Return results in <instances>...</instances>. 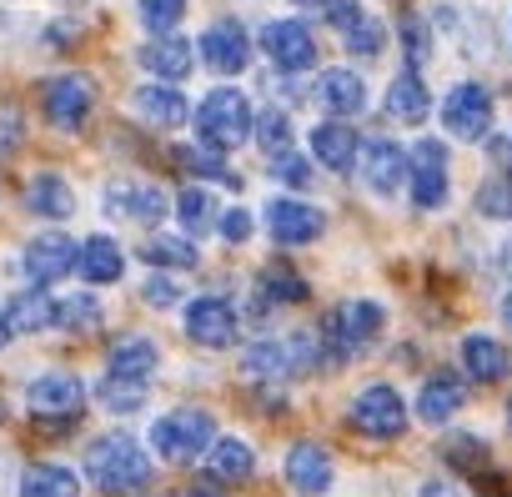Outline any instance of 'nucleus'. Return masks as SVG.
Here are the masks:
<instances>
[{"instance_id":"obj_1","label":"nucleus","mask_w":512,"mask_h":497,"mask_svg":"<svg viewBox=\"0 0 512 497\" xmlns=\"http://www.w3.org/2000/svg\"><path fill=\"white\" fill-rule=\"evenodd\" d=\"M81 467H86V482L101 487L106 497L141 492V487L151 482V457H146V447H141L131 432H121V427H116V432H101V437L86 447Z\"/></svg>"},{"instance_id":"obj_2","label":"nucleus","mask_w":512,"mask_h":497,"mask_svg":"<svg viewBox=\"0 0 512 497\" xmlns=\"http://www.w3.org/2000/svg\"><path fill=\"white\" fill-rule=\"evenodd\" d=\"M382 322H387V312H382V302H372V297H352V302H342L337 312H327L322 327H317V337H322V342H317L322 367H337V362L357 357L367 342H377Z\"/></svg>"},{"instance_id":"obj_3","label":"nucleus","mask_w":512,"mask_h":497,"mask_svg":"<svg viewBox=\"0 0 512 497\" xmlns=\"http://www.w3.org/2000/svg\"><path fill=\"white\" fill-rule=\"evenodd\" d=\"M196 141L206 146V151H236L241 141H251V131H256V111H251V96L246 91H231V86H216L211 96H201V106H196Z\"/></svg>"},{"instance_id":"obj_4","label":"nucleus","mask_w":512,"mask_h":497,"mask_svg":"<svg viewBox=\"0 0 512 497\" xmlns=\"http://www.w3.org/2000/svg\"><path fill=\"white\" fill-rule=\"evenodd\" d=\"M322 367V352L312 332H287V337H262L241 352V372L256 382H297Z\"/></svg>"},{"instance_id":"obj_5","label":"nucleus","mask_w":512,"mask_h":497,"mask_svg":"<svg viewBox=\"0 0 512 497\" xmlns=\"http://www.w3.org/2000/svg\"><path fill=\"white\" fill-rule=\"evenodd\" d=\"M146 437H151V452L161 462H196L216 442V417L201 407H176V412H161Z\"/></svg>"},{"instance_id":"obj_6","label":"nucleus","mask_w":512,"mask_h":497,"mask_svg":"<svg viewBox=\"0 0 512 497\" xmlns=\"http://www.w3.org/2000/svg\"><path fill=\"white\" fill-rule=\"evenodd\" d=\"M96 81L86 71H66V76H51L46 91H41V106H46V121L61 126V131H81L96 111Z\"/></svg>"},{"instance_id":"obj_7","label":"nucleus","mask_w":512,"mask_h":497,"mask_svg":"<svg viewBox=\"0 0 512 497\" xmlns=\"http://www.w3.org/2000/svg\"><path fill=\"white\" fill-rule=\"evenodd\" d=\"M442 131L457 141H487L492 136V96L477 81H462L442 96Z\"/></svg>"},{"instance_id":"obj_8","label":"nucleus","mask_w":512,"mask_h":497,"mask_svg":"<svg viewBox=\"0 0 512 497\" xmlns=\"http://www.w3.org/2000/svg\"><path fill=\"white\" fill-rule=\"evenodd\" d=\"M352 427L367 432V437H402L407 432V402L392 382H372L352 397Z\"/></svg>"},{"instance_id":"obj_9","label":"nucleus","mask_w":512,"mask_h":497,"mask_svg":"<svg viewBox=\"0 0 512 497\" xmlns=\"http://www.w3.org/2000/svg\"><path fill=\"white\" fill-rule=\"evenodd\" d=\"M76 257H81V246H76L71 236L41 231V236L26 241V252H21V277H26L31 287H51V282H61V277L76 272Z\"/></svg>"},{"instance_id":"obj_10","label":"nucleus","mask_w":512,"mask_h":497,"mask_svg":"<svg viewBox=\"0 0 512 497\" xmlns=\"http://www.w3.org/2000/svg\"><path fill=\"white\" fill-rule=\"evenodd\" d=\"M186 337H191L196 347H206V352H226V347L241 337V317H236V307H231L226 297H216V292L191 297V307H186Z\"/></svg>"},{"instance_id":"obj_11","label":"nucleus","mask_w":512,"mask_h":497,"mask_svg":"<svg viewBox=\"0 0 512 497\" xmlns=\"http://www.w3.org/2000/svg\"><path fill=\"white\" fill-rule=\"evenodd\" d=\"M407 191L417 201V211H437L447 206L452 186H447V151L442 141H417L407 156Z\"/></svg>"},{"instance_id":"obj_12","label":"nucleus","mask_w":512,"mask_h":497,"mask_svg":"<svg viewBox=\"0 0 512 497\" xmlns=\"http://www.w3.org/2000/svg\"><path fill=\"white\" fill-rule=\"evenodd\" d=\"M196 56H201V66H211L216 76H241L246 61H251V36L241 31V21H216V26L201 31Z\"/></svg>"},{"instance_id":"obj_13","label":"nucleus","mask_w":512,"mask_h":497,"mask_svg":"<svg viewBox=\"0 0 512 497\" xmlns=\"http://www.w3.org/2000/svg\"><path fill=\"white\" fill-rule=\"evenodd\" d=\"M322 226H327V216L297 196H272V206H267V231L277 246H312L322 236Z\"/></svg>"},{"instance_id":"obj_14","label":"nucleus","mask_w":512,"mask_h":497,"mask_svg":"<svg viewBox=\"0 0 512 497\" xmlns=\"http://www.w3.org/2000/svg\"><path fill=\"white\" fill-rule=\"evenodd\" d=\"M101 206H106L111 221H141V226H156V221H166V211H171L166 191H161V186H146V181L106 186Z\"/></svg>"},{"instance_id":"obj_15","label":"nucleus","mask_w":512,"mask_h":497,"mask_svg":"<svg viewBox=\"0 0 512 497\" xmlns=\"http://www.w3.org/2000/svg\"><path fill=\"white\" fill-rule=\"evenodd\" d=\"M262 51L277 71H307L317 61V41L302 21H267L262 26Z\"/></svg>"},{"instance_id":"obj_16","label":"nucleus","mask_w":512,"mask_h":497,"mask_svg":"<svg viewBox=\"0 0 512 497\" xmlns=\"http://www.w3.org/2000/svg\"><path fill=\"white\" fill-rule=\"evenodd\" d=\"M26 407L36 417H76L86 407V382L71 372H46L26 387Z\"/></svg>"},{"instance_id":"obj_17","label":"nucleus","mask_w":512,"mask_h":497,"mask_svg":"<svg viewBox=\"0 0 512 497\" xmlns=\"http://www.w3.org/2000/svg\"><path fill=\"white\" fill-rule=\"evenodd\" d=\"M362 181H367L372 196H397V191L407 186V151H402L397 141L372 136V141L362 146Z\"/></svg>"},{"instance_id":"obj_18","label":"nucleus","mask_w":512,"mask_h":497,"mask_svg":"<svg viewBox=\"0 0 512 497\" xmlns=\"http://www.w3.org/2000/svg\"><path fill=\"white\" fill-rule=\"evenodd\" d=\"M312 101H317L332 121L362 116V111H367V81H362L357 71H322L317 86H312Z\"/></svg>"},{"instance_id":"obj_19","label":"nucleus","mask_w":512,"mask_h":497,"mask_svg":"<svg viewBox=\"0 0 512 497\" xmlns=\"http://www.w3.org/2000/svg\"><path fill=\"white\" fill-rule=\"evenodd\" d=\"M287 482L302 492V497H322L332 487V452L322 442H292L287 447Z\"/></svg>"},{"instance_id":"obj_20","label":"nucleus","mask_w":512,"mask_h":497,"mask_svg":"<svg viewBox=\"0 0 512 497\" xmlns=\"http://www.w3.org/2000/svg\"><path fill=\"white\" fill-rule=\"evenodd\" d=\"M0 322H6L11 337H36V332H51L56 327V297L46 287H31V292H16L6 307H0Z\"/></svg>"},{"instance_id":"obj_21","label":"nucleus","mask_w":512,"mask_h":497,"mask_svg":"<svg viewBox=\"0 0 512 497\" xmlns=\"http://www.w3.org/2000/svg\"><path fill=\"white\" fill-rule=\"evenodd\" d=\"M462 372L472 377V382H507V372H512V357H507V347L492 337V332H467L462 337Z\"/></svg>"},{"instance_id":"obj_22","label":"nucleus","mask_w":512,"mask_h":497,"mask_svg":"<svg viewBox=\"0 0 512 497\" xmlns=\"http://www.w3.org/2000/svg\"><path fill=\"white\" fill-rule=\"evenodd\" d=\"M26 211L41 216V221H66L76 211V191L61 171H36L26 181Z\"/></svg>"},{"instance_id":"obj_23","label":"nucleus","mask_w":512,"mask_h":497,"mask_svg":"<svg viewBox=\"0 0 512 497\" xmlns=\"http://www.w3.org/2000/svg\"><path fill=\"white\" fill-rule=\"evenodd\" d=\"M156 367H161V347L151 337H121L106 352V377H121V382H151Z\"/></svg>"},{"instance_id":"obj_24","label":"nucleus","mask_w":512,"mask_h":497,"mask_svg":"<svg viewBox=\"0 0 512 497\" xmlns=\"http://www.w3.org/2000/svg\"><path fill=\"white\" fill-rule=\"evenodd\" d=\"M312 156H317L327 171H352L357 156H362V136H357L347 121H317V131H312Z\"/></svg>"},{"instance_id":"obj_25","label":"nucleus","mask_w":512,"mask_h":497,"mask_svg":"<svg viewBox=\"0 0 512 497\" xmlns=\"http://www.w3.org/2000/svg\"><path fill=\"white\" fill-rule=\"evenodd\" d=\"M76 272H81L91 287H111V282H121V272H126L121 241H116V236H86V241H81V257H76Z\"/></svg>"},{"instance_id":"obj_26","label":"nucleus","mask_w":512,"mask_h":497,"mask_svg":"<svg viewBox=\"0 0 512 497\" xmlns=\"http://www.w3.org/2000/svg\"><path fill=\"white\" fill-rule=\"evenodd\" d=\"M251 317H267L277 307H292V302H307V282L292 272V267H267L256 277V292H251Z\"/></svg>"},{"instance_id":"obj_27","label":"nucleus","mask_w":512,"mask_h":497,"mask_svg":"<svg viewBox=\"0 0 512 497\" xmlns=\"http://www.w3.org/2000/svg\"><path fill=\"white\" fill-rule=\"evenodd\" d=\"M462 402H467V387H462L452 372H437V377H427V382H422L417 417H422V422H432V427H442V422H452V417L462 412Z\"/></svg>"},{"instance_id":"obj_28","label":"nucleus","mask_w":512,"mask_h":497,"mask_svg":"<svg viewBox=\"0 0 512 497\" xmlns=\"http://www.w3.org/2000/svg\"><path fill=\"white\" fill-rule=\"evenodd\" d=\"M196 56V46H186L181 36H156L146 51H141V66L161 81V86H171V81H181V76H191V61Z\"/></svg>"},{"instance_id":"obj_29","label":"nucleus","mask_w":512,"mask_h":497,"mask_svg":"<svg viewBox=\"0 0 512 497\" xmlns=\"http://www.w3.org/2000/svg\"><path fill=\"white\" fill-rule=\"evenodd\" d=\"M136 111L151 121V126H161V131H176L186 116H191V106H186V96L176 91V86H161V81H151V86H141L136 96Z\"/></svg>"},{"instance_id":"obj_30","label":"nucleus","mask_w":512,"mask_h":497,"mask_svg":"<svg viewBox=\"0 0 512 497\" xmlns=\"http://www.w3.org/2000/svg\"><path fill=\"white\" fill-rule=\"evenodd\" d=\"M256 472V452H251V442H241V437H216L211 442V452H206V477H216V482H246Z\"/></svg>"},{"instance_id":"obj_31","label":"nucleus","mask_w":512,"mask_h":497,"mask_svg":"<svg viewBox=\"0 0 512 497\" xmlns=\"http://www.w3.org/2000/svg\"><path fill=\"white\" fill-rule=\"evenodd\" d=\"M427 111H432V96H427L422 76H417V71H402V76L387 86V116L402 121V126H417V121H427Z\"/></svg>"},{"instance_id":"obj_32","label":"nucleus","mask_w":512,"mask_h":497,"mask_svg":"<svg viewBox=\"0 0 512 497\" xmlns=\"http://www.w3.org/2000/svg\"><path fill=\"white\" fill-rule=\"evenodd\" d=\"M21 497H81V477L61 462H36L21 477Z\"/></svg>"},{"instance_id":"obj_33","label":"nucleus","mask_w":512,"mask_h":497,"mask_svg":"<svg viewBox=\"0 0 512 497\" xmlns=\"http://www.w3.org/2000/svg\"><path fill=\"white\" fill-rule=\"evenodd\" d=\"M176 221H181V231H186V241L191 236H206L221 216H216V201H211V191L206 186H186L181 196H176Z\"/></svg>"},{"instance_id":"obj_34","label":"nucleus","mask_w":512,"mask_h":497,"mask_svg":"<svg viewBox=\"0 0 512 497\" xmlns=\"http://www.w3.org/2000/svg\"><path fill=\"white\" fill-rule=\"evenodd\" d=\"M251 136H256V146H262L272 161H277V156H287V151H292V141H297V131H292V116H287L282 106H272V111H262V116H256V131H251Z\"/></svg>"},{"instance_id":"obj_35","label":"nucleus","mask_w":512,"mask_h":497,"mask_svg":"<svg viewBox=\"0 0 512 497\" xmlns=\"http://www.w3.org/2000/svg\"><path fill=\"white\" fill-rule=\"evenodd\" d=\"M56 327H61V332H96V327H101V302H96L91 292L56 297Z\"/></svg>"},{"instance_id":"obj_36","label":"nucleus","mask_w":512,"mask_h":497,"mask_svg":"<svg viewBox=\"0 0 512 497\" xmlns=\"http://www.w3.org/2000/svg\"><path fill=\"white\" fill-rule=\"evenodd\" d=\"M141 257L161 272V267H176V272H186V267H196V246L186 241V236H151L146 246H141Z\"/></svg>"},{"instance_id":"obj_37","label":"nucleus","mask_w":512,"mask_h":497,"mask_svg":"<svg viewBox=\"0 0 512 497\" xmlns=\"http://www.w3.org/2000/svg\"><path fill=\"white\" fill-rule=\"evenodd\" d=\"M342 46H347L352 56H367V61H372V56H382V51H387V26H382L377 16H367V11H362L352 26H342Z\"/></svg>"},{"instance_id":"obj_38","label":"nucleus","mask_w":512,"mask_h":497,"mask_svg":"<svg viewBox=\"0 0 512 497\" xmlns=\"http://www.w3.org/2000/svg\"><path fill=\"white\" fill-rule=\"evenodd\" d=\"M146 392H151V382H121V377H106V382H101V402H106V412H116V417L141 412V407H146Z\"/></svg>"},{"instance_id":"obj_39","label":"nucleus","mask_w":512,"mask_h":497,"mask_svg":"<svg viewBox=\"0 0 512 497\" xmlns=\"http://www.w3.org/2000/svg\"><path fill=\"white\" fill-rule=\"evenodd\" d=\"M472 201H477L482 221H512V176H492V181H482Z\"/></svg>"},{"instance_id":"obj_40","label":"nucleus","mask_w":512,"mask_h":497,"mask_svg":"<svg viewBox=\"0 0 512 497\" xmlns=\"http://www.w3.org/2000/svg\"><path fill=\"white\" fill-rule=\"evenodd\" d=\"M136 16L151 36H171L186 16V0H136Z\"/></svg>"},{"instance_id":"obj_41","label":"nucleus","mask_w":512,"mask_h":497,"mask_svg":"<svg viewBox=\"0 0 512 497\" xmlns=\"http://www.w3.org/2000/svg\"><path fill=\"white\" fill-rule=\"evenodd\" d=\"M402 51H407V66H412V71L427 66V21H422L417 11L402 16Z\"/></svg>"},{"instance_id":"obj_42","label":"nucleus","mask_w":512,"mask_h":497,"mask_svg":"<svg viewBox=\"0 0 512 497\" xmlns=\"http://www.w3.org/2000/svg\"><path fill=\"white\" fill-rule=\"evenodd\" d=\"M176 161H181L186 171H196V176H211V181H221V186H241V181H236V176L221 166V156H216V151H206V146H201V151H176Z\"/></svg>"},{"instance_id":"obj_43","label":"nucleus","mask_w":512,"mask_h":497,"mask_svg":"<svg viewBox=\"0 0 512 497\" xmlns=\"http://www.w3.org/2000/svg\"><path fill=\"white\" fill-rule=\"evenodd\" d=\"M141 302H146V307H156V312H166V307H176V302H181V282H176V277L151 272V277H146V287H141Z\"/></svg>"},{"instance_id":"obj_44","label":"nucleus","mask_w":512,"mask_h":497,"mask_svg":"<svg viewBox=\"0 0 512 497\" xmlns=\"http://www.w3.org/2000/svg\"><path fill=\"white\" fill-rule=\"evenodd\" d=\"M447 462L482 472V467H487V442H477V437H452V442H447Z\"/></svg>"},{"instance_id":"obj_45","label":"nucleus","mask_w":512,"mask_h":497,"mask_svg":"<svg viewBox=\"0 0 512 497\" xmlns=\"http://www.w3.org/2000/svg\"><path fill=\"white\" fill-rule=\"evenodd\" d=\"M272 171H277V181H282V186H292V191L317 186V181H312V166H307V161H297L292 151H287V156H277V161H272Z\"/></svg>"},{"instance_id":"obj_46","label":"nucleus","mask_w":512,"mask_h":497,"mask_svg":"<svg viewBox=\"0 0 512 497\" xmlns=\"http://www.w3.org/2000/svg\"><path fill=\"white\" fill-rule=\"evenodd\" d=\"M251 221H256V216H251L246 206H231V211H221V221H216V231H221V236H226L231 246H241V241H246V236L256 231Z\"/></svg>"},{"instance_id":"obj_47","label":"nucleus","mask_w":512,"mask_h":497,"mask_svg":"<svg viewBox=\"0 0 512 497\" xmlns=\"http://www.w3.org/2000/svg\"><path fill=\"white\" fill-rule=\"evenodd\" d=\"M16 146H21V116L11 106H0V161H6Z\"/></svg>"},{"instance_id":"obj_48","label":"nucleus","mask_w":512,"mask_h":497,"mask_svg":"<svg viewBox=\"0 0 512 497\" xmlns=\"http://www.w3.org/2000/svg\"><path fill=\"white\" fill-rule=\"evenodd\" d=\"M322 16H327V26H352L357 16H362V6H357V0H322Z\"/></svg>"},{"instance_id":"obj_49","label":"nucleus","mask_w":512,"mask_h":497,"mask_svg":"<svg viewBox=\"0 0 512 497\" xmlns=\"http://www.w3.org/2000/svg\"><path fill=\"white\" fill-rule=\"evenodd\" d=\"M487 146H492V156L512 171V131H507V136H487Z\"/></svg>"},{"instance_id":"obj_50","label":"nucleus","mask_w":512,"mask_h":497,"mask_svg":"<svg viewBox=\"0 0 512 497\" xmlns=\"http://www.w3.org/2000/svg\"><path fill=\"white\" fill-rule=\"evenodd\" d=\"M422 497H457V487H452V482H437V477H432V482H422Z\"/></svg>"},{"instance_id":"obj_51","label":"nucleus","mask_w":512,"mask_h":497,"mask_svg":"<svg viewBox=\"0 0 512 497\" xmlns=\"http://www.w3.org/2000/svg\"><path fill=\"white\" fill-rule=\"evenodd\" d=\"M502 322H507V327H512V292H507V297H502Z\"/></svg>"},{"instance_id":"obj_52","label":"nucleus","mask_w":512,"mask_h":497,"mask_svg":"<svg viewBox=\"0 0 512 497\" xmlns=\"http://www.w3.org/2000/svg\"><path fill=\"white\" fill-rule=\"evenodd\" d=\"M11 342V332H6V322H0V347H6Z\"/></svg>"},{"instance_id":"obj_53","label":"nucleus","mask_w":512,"mask_h":497,"mask_svg":"<svg viewBox=\"0 0 512 497\" xmlns=\"http://www.w3.org/2000/svg\"><path fill=\"white\" fill-rule=\"evenodd\" d=\"M507 422H512V402H507Z\"/></svg>"},{"instance_id":"obj_54","label":"nucleus","mask_w":512,"mask_h":497,"mask_svg":"<svg viewBox=\"0 0 512 497\" xmlns=\"http://www.w3.org/2000/svg\"><path fill=\"white\" fill-rule=\"evenodd\" d=\"M66 6H81V0H66Z\"/></svg>"},{"instance_id":"obj_55","label":"nucleus","mask_w":512,"mask_h":497,"mask_svg":"<svg viewBox=\"0 0 512 497\" xmlns=\"http://www.w3.org/2000/svg\"><path fill=\"white\" fill-rule=\"evenodd\" d=\"M507 257H512V246H507Z\"/></svg>"}]
</instances>
